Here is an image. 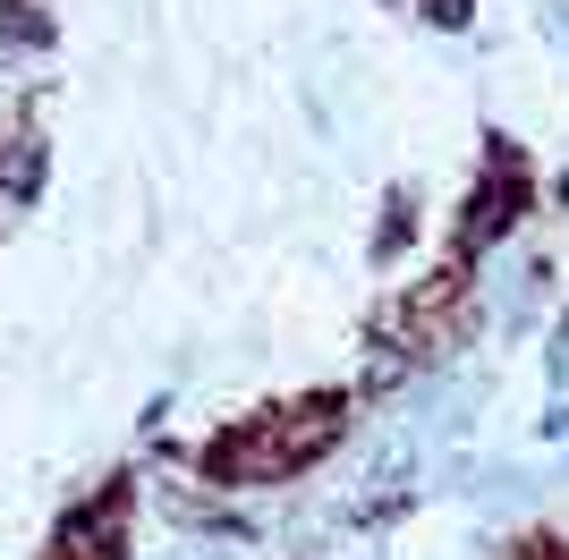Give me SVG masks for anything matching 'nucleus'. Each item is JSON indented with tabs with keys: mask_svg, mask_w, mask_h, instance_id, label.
Masks as SVG:
<instances>
[{
	"mask_svg": "<svg viewBox=\"0 0 569 560\" xmlns=\"http://www.w3.org/2000/svg\"><path fill=\"white\" fill-rule=\"evenodd\" d=\"M332 433H340V399H298L281 417H256V424H238L230 442H213V476H289Z\"/></svg>",
	"mask_w": 569,
	"mask_h": 560,
	"instance_id": "1",
	"label": "nucleus"
}]
</instances>
